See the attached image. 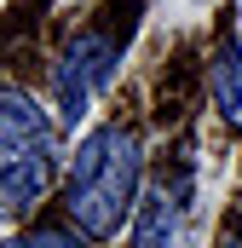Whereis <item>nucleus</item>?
<instances>
[{
  "instance_id": "1",
  "label": "nucleus",
  "mask_w": 242,
  "mask_h": 248,
  "mask_svg": "<svg viewBox=\"0 0 242 248\" xmlns=\"http://www.w3.org/2000/svg\"><path fill=\"white\" fill-rule=\"evenodd\" d=\"M138 179H144V150L133 127H98L81 139L69 185H63V214L75 219L81 237H116L121 219L138 202Z\"/></svg>"
},
{
  "instance_id": "2",
  "label": "nucleus",
  "mask_w": 242,
  "mask_h": 248,
  "mask_svg": "<svg viewBox=\"0 0 242 248\" xmlns=\"http://www.w3.org/2000/svg\"><path fill=\"white\" fill-rule=\"evenodd\" d=\"M116 63H121V46L110 41V35H75V41L63 46L58 75H52L63 127H75L81 116H87V104H92V98L116 81Z\"/></svg>"
},
{
  "instance_id": "3",
  "label": "nucleus",
  "mask_w": 242,
  "mask_h": 248,
  "mask_svg": "<svg viewBox=\"0 0 242 248\" xmlns=\"http://www.w3.org/2000/svg\"><path fill=\"white\" fill-rule=\"evenodd\" d=\"M133 248H190V162H179L138 202Z\"/></svg>"
},
{
  "instance_id": "4",
  "label": "nucleus",
  "mask_w": 242,
  "mask_h": 248,
  "mask_svg": "<svg viewBox=\"0 0 242 248\" xmlns=\"http://www.w3.org/2000/svg\"><path fill=\"white\" fill-rule=\"evenodd\" d=\"M46 139H52V122H46V110L29 98V93H17V87H0V144L6 150H46Z\"/></svg>"
},
{
  "instance_id": "5",
  "label": "nucleus",
  "mask_w": 242,
  "mask_h": 248,
  "mask_svg": "<svg viewBox=\"0 0 242 248\" xmlns=\"http://www.w3.org/2000/svg\"><path fill=\"white\" fill-rule=\"evenodd\" d=\"M52 185V162L46 156H12L0 162V214H17V208H35Z\"/></svg>"
},
{
  "instance_id": "6",
  "label": "nucleus",
  "mask_w": 242,
  "mask_h": 248,
  "mask_svg": "<svg viewBox=\"0 0 242 248\" xmlns=\"http://www.w3.org/2000/svg\"><path fill=\"white\" fill-rule=\"evenodd\" d=\"M213 104L242 133V41H237L231 23L219 29V46H213Z\"/></svg>"
},
{
  "instance_id": "7",
  "label": "nucleus",
  "mask_w": 242,
  "mask_h": 248,
  "mask_svg": "<svg viewBox=\"0 0 242 248\" xmlns=\"http://www.w3.org/2000/svg\"><path fill=\"white\" fill-rule=\"evenodd\" d=\"M23 248H87L75 231H58V225H41V231H29L23 237Z\"/></svg>"
},
{
  "instance_id": "8",
  "label": "nucleus",
  "mask_w": 242,
  "mask_h": 248,
  "mask_svg": "<svg viewBox=\"0 0 242 248\" xmlns=\"http://www.w3.org/2000/svg\"><path fill=\"white\" fill-rule=\"evenodd\" d=\"M219 248H242V225H231V231H225V243Z\"/></svg>"
},
{
  "instance_id": "9",
  "label": "nucleus",
  "mask_w": 242,
  "mask_h": 248,
  "mask_svg": "<svg viewBox=\"0 0 242 248\" xmlns=\"http://www.w3.org/2000/svg\"><path fill=\"white\" fill-rule=\"evenodd\" d=\"M6 248H23V243H6Z\"/></svg>"
}]
</instances>
